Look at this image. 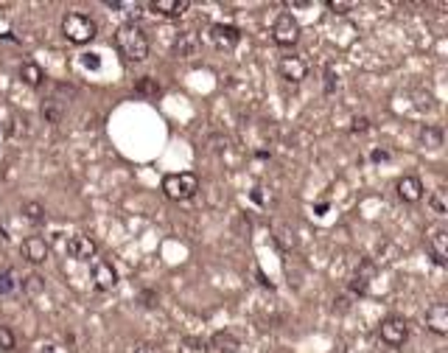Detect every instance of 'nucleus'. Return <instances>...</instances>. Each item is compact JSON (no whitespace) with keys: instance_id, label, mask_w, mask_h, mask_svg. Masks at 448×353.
<instances>
[{"instance_id":"nucleus-8","label":"nucleus","mask_w":448,"mask_h":353,"mask_svg":"<svg viewBox=\"0 0 448 353\" xmlns=\"http://www.w3.org/2000/svg\"><path fill=\"white\" fill-rule=\"evenodd\" d=\"M395 191H398V199H401V202H406V205L420 202V199H423V194H426L423 183H420L418 177H412V174L401 177V180L395 183Z\"/></svg>"},{"instance_id":"nucleus-10","label":"nucleus","mask_w":448,"mask_h":353,"mask_svg":"<svg viewBox=\"0 0 448 353\" xmlns=\"http://www.w3.org/2000/svg\"><path fill=\"white\" fill-rule=\"evenodd\" d=\"M423 323H426V328H429L432 334L446 337L448 334V306L446 303H432V306L426 308V314H423Z\"/></svg>"},{"instance_id":"nucleus-6","label":"nucleus","mask_w":448,"mask_h":353,"mask_svg":"<svg viewBox=\"0 0 448 353\" xmlns=\"http://www.w3.org/2000/svg\"><path fill=\"white\" fill-rule=\"evenodd\" d=\"M426 250H429V255L435 258V264L446 267L448 230L443 227V224H432V227H426Z\"/></svg>"},{"instance_id":"nucleus-11","label":"nucleus","mask_w":448,"mask_h":353,"mask_svg":"<svg viewBox=\"0 0 448 353\" xmlns=\"http://www.w3.org/2000/svg\"><path fill=\"white\" fill-rule=\"evenodd\" d=\"M20 253H23V258H25L28 264H45V261H48L51 247L45 244V238H40V236H28V238H23Z\"/></svg>"},{"instance_id":"nucleus-21","label":"nucleus","mask_w":448,"mask_h":353,"mask_svg":"<svg viewBox=\"0 0 448 353\" xmlns=\"http://www.w3.org/2000/svg\"><path fill=\"white\" fill-rule=\"evenodd\" d=\"M194 48H196V37H194L191 31H182L179 40H177V54H179V57H191Z\"/></svg>"},{"instance_id":"nucleus-3","label":"nucleus","mask_w":448,"mask_h":353,"mask_svg":"<svg viewBox=\"0 0 448 353\" xmlns=\"http://www.w3.org/2000/svg\"><path fill=\"white\" fill-rule=\"evenodd\" d=\"M163 194L171 202H188L199 194V177L194 171H177L163 177Z\"/></svg>"},{"instance_id":"nucleus-19","label":"nucleus","mask_w":448,"mask_h":353,"mask_svg":"<svg viewBox=\"0 0 448 353\" xmlns=\"http://www.w3.org/2000/svg\"><path fill=\"white\" fill-rule=\"evenodd\" d=\"M179 353H211V348L199 337H185V340H179Z\"/></svg>"},{"instance_id":"nucleus-15","label":"nucleus","mask_w":448,"mask_h":353,"mask_svg":"<svg viewBox=\"0 0 448 353\" xmlns=\"http://www.w3.org/2000/svg\"><path fill=\"white\" fill-rule=\"evenodd\" d=\"M208 348H216L219 353H238L241 351V340L235 334H230V331H216Z\"/></svg>"},{"instance_id":"nucleus-29","label":"nucleus","mask_w":448,"mask_h":353,"mask_svg":"<svg viewBox=\"0 0 448 353\" xmlns=\"http://www.w3.org/2000/svg\"><path fill=\"white\" fill-rule=\"evenodd\" d=\"M132 353H163V351H160L157 345H151V342H143V345H138Z\"/></svg>"},{"instance_id":"nucleus-24","label":"nucleus","mask_w":448,"mask_h":353,"mask_svg":"<svg viewBox=\"0 0 448 353\" xmlns=\"http://www.w3.org/2000/svg\"><path fill=\"white\" fill-rule=\"evenodd\" d=\"M23 216H25L28 221L40 224V221H45V208H42L40 202H25V205H23Z\"/></svg>"},{"instance_id":"nucleus-26","label":"nucleus","mask_w":448,"mask_h":353,"mask_svg":"<svg viewBox=\"0 0 448 353\" xmlns=\"http://www.w3.org/2000/svg\"><path fill=\"white\" fill-rule=\"evenodd\" d=\"M328 8H331L334 14H348V11L353 8V3H345V0H328Z\"/></svg>"},{"instance_id":"nucleus-13","label":"nucleus","mask_w":448,"mask_h":353,"mask_svg":"<svg viewBox=\"0 0 448 353\" xmlns=\"http://www.w3.org/2000/svg\"><path fill=\"white\" fill-rule=\"evenodd\" d=\"M278 71H281V79H286L292 84H300L308 76V62L302 57H283L281 65H278Z\"/></svg>"},{"instance_id":"nucleus-31","label":"nucleus","mask_w":448,"mask_h":353,"mask_svg":"<svg viewBox=\"0 0 448 353\" xmlns=\"http://www.w3.org/2000/svg\"><path fill=\"white\" fill-rule=\"evenodd\" d=\"M143 300H146V303H143V306H146V308H151V306H154V300H157V297H154V294H151V291H143Z\"/></svg>"},{"instance_id":"nucleus-30","label":"nucleus","mask_w":448,"mask_h":353,"mask_svg":"<svg viewBox=\"0 0 448 353\" xmlns=\"http://www.w3.org/2000/svg\"><path fill=\"white\" fill-rule=\"evenodd\" d=\"M81 62H84V68H98V57L95 54H87Z\"/></svg>"},{"instance_id":"nucleus-14","label":"nucleus","mask_w":448,"mask_h":353,"mask_svg":"<svg viewBox=\"0 0 448 353\" xmlns=\"http://www.w3.org/2000/svg\"><path fill=\"white\" fill-rule=\"evenodd\" d=\"M188 0H151L149 8L151 11H157V14H163V17H182L185 11H188Z\"/></svg>"},{"instance_id":"nucleus-22","label":"nucleus","mask_w":448,"mask_h":353,"mask_svg":"<svg viewBox=\"0 0 448 353\" xmlns=\"http://www.w3.org/2000/svg\"><path fill=\"white\" fill-rule=\"evenodd\" d=\"M429 208L437 213V216H446V213H448L446 188H437V191H432V197H429Z\"/></svg>"},{"instance_id":"nucleus-27","label":"nucleus","mask_w":448,"mask_h":353,"mask_svg":"<svg viewBox=\"0 0 448 353\" xmlns=\"http://www.w3.org/2000/svg\"><path fill=\"white\" fill-rule=\"evenodd\" d=\"M350 129H353V132H367V129H370V118L356 115V118L350 121Z\"/></svg>"},{"instance_id":"nucleus-12","label":"nucleus","mask_w":448,"mask_h":353,"mask_svg":"<svg viewBox=\"0 0 448 353\" xmlns=\"http://www.w3.org/2000/svg\"><path fill=\"white\" fill-rule=\"evenodd\" d=\"M95 253H98L95 238H90V236H84V233H78V236H73V238L68 241V255H71L73 261H90V258H95Z\"/></svg>"},{"instance_id":"nucleus-23","label":"nucleus","mask_w":448,"mask_h":353,"mask_svg":"<svg viewBox=\"0 0 448 353\" xmlns=\"http://www.w3.org/2000/svg\"><path fill=\"white\" fill-rule=\"evenodd\" d=\"M23 291H25L28 297L42 294V291H45V281H42V275H28V278L23 281Z\"/></svg>"},{"instance_id":"nucleus-4","label":"nucleus","mask_w":448,"mask_h":353,"mask_svg":"<svg viewBox=\"0 0 448 353\" xmlns=\"http://www.w3.org/2000/svg\"><path fill=\"white\" fill-rule=\"evenodd\" d=\"M272 40H275V45H281V48H292V45H297V40H300L297 17H295V14H289V11L278 14V20H275V25H272Z\"/></svg>"},{"instance_id":"nucleus-2","label":"nucleus","mask_w":448,"mask_h":353,"mask_svg":"<svg viewBox=\"0 0 448 353\" xmlns=\"http://www.w3.org/2000/svg\"><path fill=\"white\" fill-rule=\"evenodd\" d=\"M62 37L73 45H87L98 37V25L90 14H81V11H71L62 17Z\"/></svg>"},{"instance_id":"nucleus-33","label":"nucleus","mask_w":448,"mask_h":353,"mask_svg":"<svg viewBox=\"0 0 448 353\" xmlns=\"http://www.w3.org/2000/svg\"><path fill=\"white\" fill-rule=\"evenodd\" d=\"M437 353H446V351H437Z\"/></svg>"},{"instance_id":"nucleus-9","label":"nucleus","mask_w":448,"mask_h":353,"mask_svg":"<svg viewBox=\"0 0 448 353\" xmlns=\"http://www.w3.org/2000/svg\"><path fill=\"white\" fill-rule=\"evenodd\" d=\"M93 283H95V289H101V291H112L115 286H118V270L110 264V261H93Z\"/></svg>"},{"instance_id":"nucleus-17","label":"nucleus","mask_w":448,"mask_h":353,"mask_svg":"<svg viewBox=\"0 0 448 353\" xmlns=\"http://www.w3.org/2000/svg\"><path fill=\"white\" fill-rule=\"evenodd\" d=\"M418 138H420V146H423V149H432V151H435V149L443 146V129L426 124V127H420V135H418Z\"/></svg>"},{"instance_id":"nucleus-5","label":"nucleus","mask_w":448,"mask_h":353,"mask_svg":"<svg viewBox=\"0 0 448 353\" xmlns=\"http://www.w3.org/2000/svg\"><path fill=\"white\" fill-rule=\"evenodd\" d=\"M378 337L387 348H403V342L409 340V323L403 317H387L378 325Z\"/></svg>"},{"instance_id":"nucleus-28","label":"nucleus","mask_w":448,"mask_h":353,"mask_svg":"<svg viewBox=\"0 0 448 353\" xmlns=\"http://www.w3.org/2000/svg\"><path fill=\"white\" fill-rule=\"evenodd\" d=\"M14 289V275L11 272H3L0 275V294H8Z\"/></svg>"},{"instance_id":"nucleus-25","label":"nucleus","mask_w":448,"mask_h":353,"mask_svg":"<svg viewBox=\"0 0 448 353\" xmlns=\"http://www.w3.org/2000/svg\"><path fill=\"white\" fill-rule=\"evenodd\" d=\"M17 348V340H14V334H11V328H6V325H0V351H14Z\"/></svg>"},{"instance_id":"nucleus-18","label":"nucleus","mask_w":448,"mask_h":353,"mask_svg":"<svg viewBox=\"0 0 448 353\" xmlns=\"http://www.w3.org/2000/svg\"><path fill=\"white\" fill-rule=\"evenodd\" d=\"M373 275H375L373 264H362V272H356V275H353V283H350V289H353V291H359V294H365V291L370 289V281H373Z\"/></svg>"},{"instance_id":"nucleus-1","label":"nucleus","mask_w":448,"mask_h":353,"mask_svg":"<svg viewBox=\"0 0 448 353\" xmlns=\"http://www.w3.org/2000/svg\"><path fill=\"white\" fill-rule=\"evenodd\" d=\"M115 48H118V54L126 62H143V59H149V40H146L143 28L135 25V23H126V25H121L115 31Z\"/></svg>"},{"instance_id":"nucleus-16","label":"nucleus","mask_w":448,"mask_h":353,"mask_svg":"<svg viewBox=\"0 0 448 353\" xmlns=\"http://www.w3.org/2000/svg\"><path fill=\"white\" fill-rule=\"evenodd\" d=\"M20 79H23L28 87H40V84L45 81V73H42V68H40L37 62H23V65H20Z\"/></svg>"},{"instance_id":"nucleus-7","label":"nucleus","mask_w":448,"mask_h":353,"mask_svg":"<svg viewBox=\"0 0 448 353\" xmlns=\"http://www.w3.org/2000/svg\"><path fill=\"white\" fill-rule=\"evenodd\" d=\"M208 37H211V42L219 51H232L241 42V31L235 25H230V23H213L211 31H208Z\"/></svg>"},{"instance_id":"nucleus-32","label":"nucleus","mask_w":448,"mask_h":353,"mask_svg":"<svg viewBox=\"0 0 448 353\" xmlns=\"http://www.w3.org/2000/svg\"><path fill=\"white\" fill-rule=\"evenodd\" d=\"M387 157H389L387 151H373V160H387Z\"/></svg>"},{"instance_id":"nucleus-20","label":"nucleus","mask_w":448,"mask_h":353,"mask_svg":"<svg viewBox=\"0 0 448 353\" xmlns=\"http://www.w3.org/2000/svg\"><path fill=\"white\" fill-rule=\"evenodd\" d=\"M135 93H138V96H146V98H157V96H160V84H157V79L143 76V79L135 84Z\"/></svg>"}]
</instances>
